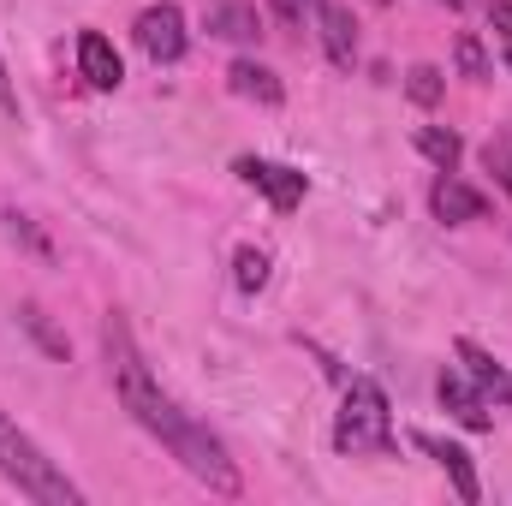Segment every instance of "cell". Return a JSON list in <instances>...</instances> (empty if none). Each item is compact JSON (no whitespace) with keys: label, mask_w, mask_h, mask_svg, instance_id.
<instances>
[{"label":"cell","mask_w":512,"mask_h":506,"mask_svg":"<svg viewBox=\"0 0 512 506\" xmlns=\"http://www.w3.org/2000/svg\"><path fill=\"white\" fill-rule=\"evenodd\" d=\"M441 90H447V84H441V66H411V72H405V96H411L417 108H435Z\"/></svg>","instance_id":"cell-17"},{"label":"cell","mask_w":512,"mask_h":506,"mask_svg":"<svg viewBox=\"0 0 512 506\" xmlns=\"http://www.w3.org/2000/svg\"><path fill=\"white\" fill-rule=\"evenodd\" d=\"M102 352H108V376L120 387V405H126L131 417L209 489V495H227V501H239L245 495V477H239V465L227 459V447L197 423V417H185L161 387L149 376V364H143V352H137V340H131L126 316L120 310H108V322H102Z\"/></svg>","instance_id":"cell-1"},{"label":"cell","mask_w":512,"mask_h":506,"mask_svg":"<svg viewBox=\"0 0 512 506\" xmlns=\"http://www.w3.org/2000/svg\"><path fill=\"white\" fill-rule=\"evenodd\" d=\"M18 328H24V334H30V340H36V346H42L48 358L72 364V340H66V334H60V328H54V322H48V316L36 310V304H24V310H18Z\"/></svg>","instance_id":"cell-14"},{"label":"cell","mask_w":512,"mask_h":506,"mask_svg":"<svg viewBox=\"0 0 512 506\" xmlns=\"http://www.w3.org/2000/svg\"><path fill=\"white\" fill-rule=\"evenodd\" d=\"M209 30H215L221 42H256V36H262V12H256L251 0H227V6L209 18Z\"/></svg>","instance_id":"cell-13"},{"label":"cell","mask_w":512,"mask_h":506,"mask_svg":"<svg viewBox=\"0 0 512 506\" xmlns=\"http://www.w3.org/2000/svg\"><path fill=\"white\" fill-rule=\"evenodd\" d=\"M239 179H245L251 191H262L280 215H292V209L304 203V191H310L304 173H292V167H280V161H262V155H245V161H239Z\"/></svg>","instance_id":"cell-5"},{"label":"cell","mask_w":512,"mask_h":506,"mask_svg":"<svg viewBox=\"0 0 512 506\" xmlns=\"http://www.w3.org/2000/svg\"><path fill=\"white\" fill-rule=\"evenodd\" d=\"M411 441H417V447H423V453H429V459L447 471V477H453V489H459V501H465V506L483 495V483H477V465H471V453H465V447H453V441H441V435H423V429H417Z\"/></svg>","instance_id":"cell-9"},{"label":"cell","mask_w":512,"mask_h":506,"mask_svg":"<svg viewBox=\"0 0 512 506\" xmlns=\"http://www.w3.org/2000/svg\"><path fill=\"white\" fill-rule=\"evenodd\" d=\"M483 167H489V173L512 191V131H501V137H489V143H483Z\"/></svg>","instance_id":"cell-19"},{"label":"cell","mask_w":512,"mask_h":506,"mask_svg":"<svg viewBox=\"0 0 512 506\" xmlns=\"http://www.w3.org/2000/svg\"><path fill=\"white\" fill-rule=\"evenodd\" d=\"M316 30H322L328 60H334L340 72H352V60H358V24H352V12H346L340 0H322V6H316Z\"/></svg>","instance_id":"cell-8"},{"label":"cell","mask_w":512,"mask_h":506,"mask_svg":"<svg viewBox=\"0 0 512 506\" xmlns=\"http://www.w3.org/2000/svg\"><path fill=\"white\" fill-rule=\"evenodd\" d=\"M453 60H459V78H471V84H489V54H483V42H477L471 30L453 42Z\"/></svg>","instance_id":"cell-16"},{"label":"cell","mask_w":512,"mask_h":506,"mask_svg":"<svg viewBox=\"0 0 512 506\" xmlns=\"http://www.w3.org/2000/svg\"><path fill=\"white\" fill-rule=\"evenodd\" d=\"M6 233H12L18 245H30L36 256H54V251H48V239L36 233V221H30V215H18V209H6Z\"/></svg>","instance_id":"cell-20"},{"label":"cell","mask_w":512,"mask_h":506,"mask_svg":"<svg viewBox=\"0 0 512 506\" xmlns=\"http://www.w3.org/2000/svg\"><path fill=\"white\" fill-rule=\"evenodd\" d=\"M441 6H453V12H465V6H471V0H441Z\"/></svg>","instance_id":"cell-24"},{"label":"cell","mask_w":512,"mask_h":506,"mask_svg":"<svg viewBox=\"0 0 512 506\" xmlns=\"http://www.w3.org/2000/svg\"><path fill=\"white\" fill-rule=\"evenodd\" d=\"M233 280H239L245 292H262V286H268V251L245 245V251L233 256Z\"/></svg>","instance_id":"cell-18"},{"label":"cell","mask_w":512,"mask_h":506,"mask_svg":"<svg viewBox=\"0 0 512 506\" xmlns=\"http://www.w3.org/2000/svg\"><path fill=\"white\" fill-rule=\"evenodd\" d=\"M227 84H233V96H245V102H262V108H280V102H286L280 78H274L268 66H256V60H233Z\"/></svg>","instance_id":"cell-12"},{"label":"cell","mask_w":512,"mask_h":506,"mask_svg":"<svg viewBox=\"0 0 512 506\" xmlns=\"http://www.w3.org/2000/svg\"><path fill=\"white\" fill-rule=\"evenodd\" d=\"M334 447L364 459V453H393V417H387V393L370 376L346 381V405L334 423Z\"/></svg>","instance_id":"cell-3"},{"label":"cell","mask_w":512,"mask_h":506,"mask_svg":"<svg viewBox=\"0 0 512 506\" xmlns=\"http://www.w3.org/2000/svg\"><path fill=\"white\" fill-rule=\"evenodd\" d=\"M78 72H84L96 90H120V78H126L120 48H114L102 30H84V36H78Z\"/></svg>","instance_id":"cell-10"},{"label":"cell","mask_w":512,"mask_h":506,"mask_svg":"<svg viewBox=\"0 0 512 506\" xmlns=\"http://www.w3.org/2000/svg\"><path fill=\"white\" fill-rule=\"evenodd\" d=\"M137 48H143L155 66H173V60H185V12H179L173 0L149 6V12L137 18Z\"/></svg>","instance_id":"cell-4"},{"label":"cell","mask_w":512,"mask_h":506,"mask_svg":"<svg viewBox=\"0 0 512 506\" xmlns=\"http://www.w3.org/2000/svg\"><path fill=\"white\" fill-rule=\"evenodd\" d=\"M435 393H441V405H447V411H453V417H459V423H465L471 435H489V429H495V417H489V399H483V393H477V387H471L465 376L441 370Z\"/></svg>","instance_id":"cell-7"},{"label":"cell","mask_w":512,"mask_h":506,"mask_svg":"<svg viewBox=\"0 0 512 506\" xmlns=\"http://www.w3.org/2000/svg\"><path fill=\"white\" fill-rule=\"evenodd\" d=\"M453 352H459V364L471 370V381H477V393H483V399H495V405H501V399H512V376L495 364V358H489V352H483V346H477V340H459Z\"/></svg>","instance_id":"cell-11"},{"label":"cell","mask_w":512,"mask_h":506,"mask_svg":"<svg viewBox=\"0 0 512 506\" xmlns=\"http://www.w3.org/2000/svg\"><path fill=\"white\" fill-rule=\"evenodd\" d=\"M429 209H435V221L465 227V221H483V215H489V197H483L477 185H465L459 173H441V179L429 185Z\"/></svg>","instance_id":"cell-6"},{"label":"cell","mask_w":512,"mask_h":506,"mask_svg":"<svg viewBox=\"0 0 512 506\" xmlns=\"http://www.w3.org/2000/svg\"><path fill=\"white\" fill-rule=\"evenodd\" d=\"M0 477L18 489V495H30V501H42V506H78L84 495H78V483L0 411Z\"/></svg>","instance_id":"cell-2"},{"label":"cell","mask_w":512,"mask_h":506,"mask_svg":"<svg viewBox=\"0 0 512 506\" xmlns=\"http://www.w3.org/2000/svg\"><path fill=\"white\" fill-rule=\"evenodd\" d=\"M268 6H274V18H280V24H304V18H316V6H322V0H268Z\"/></svg>","instance_id":"cell-22"},{"label":"cell","mask_w":512,"mask_h":506,"mask_svg":"<svg viewBox=\"0 0 512 506\" xmlns=\"http://www.w3.org/2000/svg\"><path fill=\"white\" fill-rule=\"evenodd\" d=\"M489 30H495V42L512 66V0H489Z\"/></svg>","instance_id":"cell-21"},{"label":"cell","mask_w":512,"mask_h":506,"mask_svg":"<svg viewBox=\"0 0 512 506\" xmlns=\"http://www.w3.org/2000/svg\"><path fill=\"white\" fill-rule=\"evenodd\" d=\"M0 114H18V90H12V78H6V60H0Z\"/></svg>","instance_id":"cell-23"},{"label":"cell","mask_w":512,"mask_h":506,"mask_svg":"<svg viewBox=\"0 0 512 506\" xmlns=\"http://www.w3.org/2000/svg\"><path fill=\"white\" fill-rule=\"evenodd\" d=\"M417 149H423L441 173H453V167H459V155H465L459 131H447V126H423V131H417Z\"/></svg>","instance_id":"cell-15"}]
</instances>
